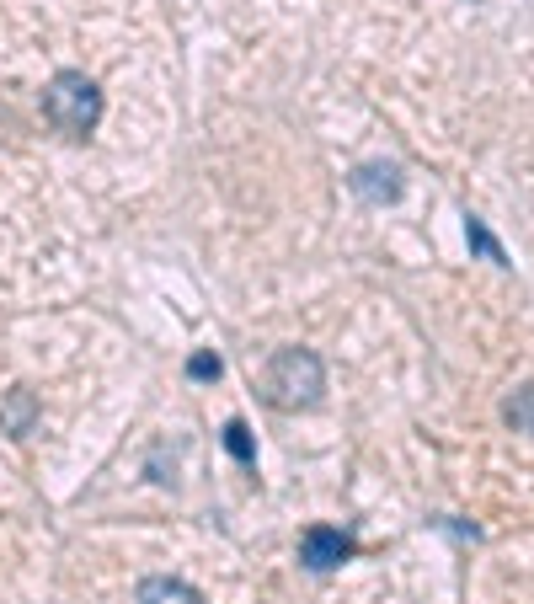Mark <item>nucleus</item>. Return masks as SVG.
I'll list each match as a JSON object with an SVG mask.
<instances>
[{"mask_svg": "<svg viewBox=\"0 0 534 604\" xmlns=\"http://www.w3.org/2000/svg\"><path fill=\"white\" fill-rule=\"evenodd\" d=\"M225 449H230V460H241V466L257 460V444H251V428L241 423V417H230V423H225Z\"/></svg>", "mask_w": 534, "mask_h": 604, "instance_id": "9", "label": "nucleus"}, {"mask_svg": "<svg viewBox=\"0 0 534 604\" xmlns=\"http://www.w3.org/2000/svg\"><path fill=\"white\" fill-rule=\"evenodd\" d=\"M134 604H203V594L193 583H182V578H145L139 583V594Z\"/></svg>", "mask_w": 534, "mask_h": 604, "instance_id": "6", "label": "nucleus"}, {"mask_svg": "<svg viewBox=\"0 0 534 604\" xmlns=\"http://www.w3.org/2000/svg\"><path fill=\"white\" fill-rule=\"evenodd\" d=\"M465 241H470V252H476V257H486L492 268H513V257L502 252V241L492 236V230H486V220H481V214H465Z\"/></svg>", "mask_w": 534, "mask_h": 604, "instance_id": "7", "label": "nucleus"}, {"mask_svg": "<svg viewBox=\"0 0 534 604\" xmlns=\"http://www.w3.org/2000/svg\"><path fill=\"white\" fill-rule=\"evenodd\" d=\"M326 391V364L310 348H278L273 359L262 364V396L267 407L278 412H305L316 407Z\"/></svg>", "mask_w": 534, "mask_h": 604, "instance_id": "1", "label": "nucleus"}, {"mask_svg": "<svg viewBox=\"0 0 534 604\" xmlns=\"http://www.w3.org/2000/svg\"><path fill=\"white\" fill-rule=\"evenodd\" d=\"M43 118L54 123L59 134L86 139L102 123V91L86 70H59L49 86H43Z\"/></svg>", "mask_w": 534, "mask_h": 604, "instance_id": "2", "label": "nucleus"}, {"mask_svg": "<svg viewBox=\"0 0 534 604\" xmlns=\"http://www.w3.org/2000/svg\"><path fill=\"white\" fill-rule=\"evenodd\" d=\"M353 193L364 198V204H396L401 198V166H390V161H364V166H353Z\"/></svg>", "mask_w": 534, "mask_h": 604, "instance_id": "4", "label": "nucleus"}, {"mask_svg": "<svg viewBox=\"0 0 534 604\" xmlns=\"http://www.w3.org/2000/svg\"><path fill=\"white\" fill-rule=\"evenodd\" d=\"M353 551H358L353 535L337 530V524H310V530L300 535V562H305L310 572H332V567L348 562Z\"/></svg>", "mask_w": 534, "mask_h": 604, "instance_id": "3", "label": "nucleus"}, {"mask_svg": "<svg viewBox=\"0 0 534 604\" xmlns=\"http://www.w3.org/2000/svg\"><path fill=\"white\" fill-rule=\"evenodd\" d=\"M502 417H508L518 433H534V385H518V391L502 401Z\"/></svg>", "mask_w": 534, "mask_h": 604, "instance_id": "8", "label": "nucleus"}, {"mask_svg": "<svg viewBox=\"0 0 534 604\" xmlns=\"http://www.w3.org/2000/svg\"><path fill=\"white\" fill-rule=\"evenodd\" d=\"M33 417H38V396L17 385V391L0 396V433H11V439H22V433H33Z\"/></svg>", "mask_w": 534, "mask_h": 604, "instance_id": "5", "label": "nucleus"}, {"mask_svg": "<svg viewBox=\"0 0 534 604\" xmlns=\"http://www.w3.org/2000/svg\"><path fill=\"white\" fill-rule=\"evenodd\" d=\"M219 353H193V359H187V380H219Z\"/></svg>", "mask_w": 534, "mask_h": 604, "instance_id": "10", "label": "nucleus"}]
</instances>
